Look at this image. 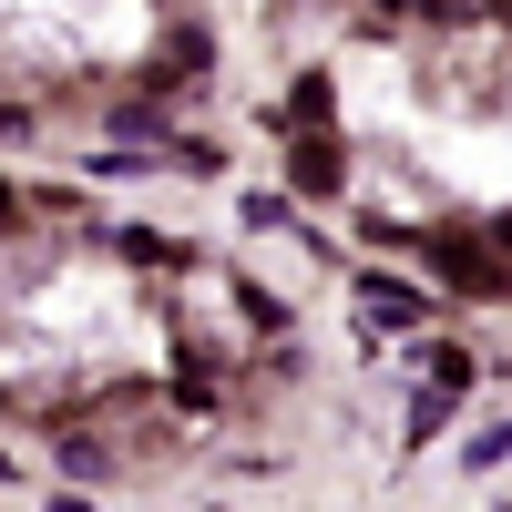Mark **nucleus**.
I'll use <instances>...</instances> for the list:
<instances>
[{
    "instance_id": "4",
    "label": "nucleus",
    "mask_w": 512,
    "mask_h": 512,
    "mask_svg": "<svg viewBox=\"0 0 512 512\" xmlns=\"http://www.w3.org/2000/svg\"><path fill=\"white\" fill-rule=\"evenodd\" d=\"M113 256H123V267H195L185 236H164V226H123V236H113Z\"/></svg>"
},
{
    "instance_id": "11",
    "label": "nucleus",
    "mask_w": 512,
    "mask_h": 512,
    "mask_svg": "<svg viewBox=\"0 0 512 512\" xmlns=\"http://www.w3.org/2000/svg\"><path fill=\"white\" fill-rule=\"evenodd\" d=\"M451 410H461V400H441V390H420V400H410V441H441V431H451Z\"/></svg>"
},
{
    "instance_id": "2",
    "label": "nucleus",
    "mask_w": 512,
    "mask_h": 512,
    "mask_svg": "<svg viewBox=\"0 0 512 512\" xmlns=\"http://www.w3.org/2000/svg\"><path fill=\"white\" fill-rule=\"evenodd\" d=\"M420 318H431V297H420V287L359 277V328H369V338H420Z\"/></svg>"
},
{
    "instance_id": "13",
    "label": "nucleus",
    "mask_w": 512,
    "mask_h": 512,
    "mask_svg": "<svg viewBox=\"0 0 512 512\" xmlns=\"http://www.w3.org/2000/svg\"><path fill=\"white\" fill-rule=\"evenodd\" d=\"M11 134H31V113H21V103H0V144H11Z\"/></svg>"
},
{
    "instance_id": "10",
    "label": "nucleus",
    "mask_w": 512,
    "mask_h": 512,
    "mask_svg": "<svg viewBox=\"0 0 512 512\" xmlns=\"http://www.w3.org/2000/svg\"><path fill=\"white\" fill-rule=\"evenodd\" d=\"M236 308H246V318H256V328H267V338H277V328H287V297H267V287H256V277H236Z\"/></svg>"
},
{
    "instance_id": "3",
    "label": "nucleus",
    "mask_w": 512,
    "mask_h": 512,
    "mask_svg": "<svg viewBox=\"0 0 512 512\" xmlns=\"http://www.w3.org/2000/svg\"><path fill=\"white\" fill-rule=\"evenodd\" d=\"M287 185L318 195V205L349 195V144H338V134H297V144H287Z\"/></svg>"
},
{
    "instance_id": "6",
    "label": "nucleus",
    "mask_w": 512,
    "mask_h": 512,
    "mask_svg": "<svg viewBox=\"0 0 512 512\" xmlns=\"http://www.w3.org/2000/svg\"><path fill=\"white\" fill-rule=\"evenodd\" d=\"M420 369H431V390H441V400H461V390L482 379V359L461 349V338H431V349H420Z\"/></svg>"
},
{
    "instance_id": "5",
    "label": "nucleus",
    "mask_w": 512,
    "mask_h": 512,
    "mask_svg": "<svg viewBox=\"0 0 512 512\" xmlns=\"http://www.w3.org/2000/svg\"><path fill=\"white\" fill-rule=\"evenodd\" d=\"M328 113H338V93H328V72H297V93H287V134H328Z\"/></svg>"
},
{
    "instance_id": "7",
    "label": "nucleus",
    "mask_w": 512,
    "mask_h": 512,
    "mask_svg": "<svg viewBox=\"0 0 512 512\" xmlns=\"http://www.w3.org/2000/svg\"><path fill=\"white\" fill-rule=\"evenodd\" d=\"M492 461H512V420H482V431L461 441V472H492Z\"/></svg>"
},
{
    "instance_id": "12",
    "label": "nucleus",
    "mask_w": 512,
    "mask_h": 512,
    "mask_svg": "<svg viewBox=\"0 0 512 512\" xmlns=\"http://www.w3.org/2000/svg\"><path fill=\"white\" fill-rule=\"evenodd\" d=\"M113 123H123V134H164V93L154 103H113Z\"/></svg>"
},
{
    "instance_id": "9",
    "label": "nucleus",
    "mask_w": 512,
    "mask_h": 512,
    "mask_svg": "<svg viewBox=\"0 0 512 512\" xmlns=\"http://www.w3.org/2000/svg\"><path fill=\"white\" fill-rule=\"evenodd\" d=\"M62 472H82V482H93V472H113V451H103L93 431H62Z\"/></svg>"
},
{
    "instance_id": "15",
    "label": "nucleus",
    "mask_w": 512,
    "mask_h": 512,
    "mask_svg": "<svg viewBox=\"0 0 512 512\" xmlns=\"http://www.w3.org/2000/svg\"><path fill=\"white\" fill-rule=\"evenodd\" d=\"M11 216H21V205H11V185H0V226H11Z\"/></svg>"
},
{
    "instance_id": "14",
    "label": "nucleus",
    "mask_w": 512,
    "mask_h": 512,
    "mask_svg": "<svg viewBox=\"0 0 512 512\" xmlns=\"http://www.w3.org/2000/svg\"><path fill=\"white\" fill-rule=\"evenodd\" d=\"M52 512H93V492H52Z\"/></svg>"
},
{
    "instance_id": "1",
    "label": "nucleus",
    "mask_w": 512,
    "mask_h": 512,
    "mask_svg": "<svg viewBox=\"0 0 512 512\" xmlns=\"http://www.w3.org/2000/svg\"><path fill=\"white\" fill-rule=\"evenodd\" d=\"M410 256H420L451 297H512V267H502L472 226H410Z\"/></svg>"
},
{
    "instance_id": "8",
    "label": "nucleus",
    "mask_w": 512,
    "mask_h": 512,
    "mask_svg": "<svg viewBox=\"0 0 512 512\" xmlns=\"http://www.w3.org/2000/svg\"><path fill=\"white\" fill-rule=\"evenodd\" d=\"M164 62H175V72H205V62H216V41H205L195 21H175V31H164Z\"/></svg>"
}]
</instances>
